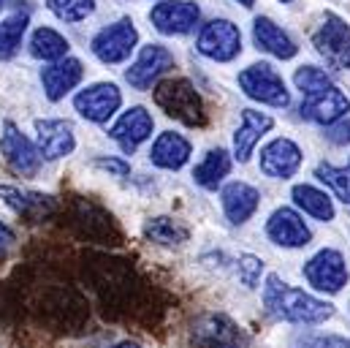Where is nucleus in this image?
I'll list each match as a JSON object with an SVG mask.
<instances>
[{
  "label": "nucleus",
  "mask_w": 350,
  "mask_h": 348,
  "mask_svg": "<svg viewBox=\"0 0 350 348\" xmlns=\"http://www.w3.org/2000/svg\"><path fill=\"white\" fill-rule=\"evenodd\" d=\"M263 305L266 313L280 319V321H293V324H323L326 319L334 316V308L301 288L288 286L280 280V275H269L263 286Z\"/></svg>",
  "instance_id": "f257e3e1"
},
{
  "label": "nucleus",
  "mask_w": 350,
  "mask_h": 348,
  "mask_svg": "<svg viewBox=\"0 0 350 348\" xmlns=\"http://www.w3.org/2000/svg\"><path fill=\"white\" fill-rule=\"evenodd\" d=\"M152 95H155V103H158L169 117H174L179 123L193 125V128L206 123L204 101H201V95L196 92L193 82H187V79H163V82L155 85Z\"/></svg>",
  "instance_id": "f03ea898"
},
{
  "label": "nucleus",
  "mask_w": 350,
  "mask_h": 348,
  "mask_svg": "<svg viewBox=\"0 0 350 348\" xmlns=\"http://www.w3.org/2000/svg\"><path fill=\"white\" fill-rule=\"evenodd\" d=\"M190 340L196 348H247L250 338L247 332L234 324L223 313H204L196 319L190 330Z\"/></svg>",
  "instance_id": "7ed1b4c3"
},
{
  "label": "nucleus",
  "mask_w": 350,
  "mask_h": 348,
  "mask_svg": "<svg viewBox=\"0 0 350 348\" xmlns=\"http://www.w3.org/2000/svg\"><path fill=\"white\" fill-rule=\"evenodd\" d=\"M239 87L247 98L274 106V109H285L291 103V95L285 90L282 77L269 66V63H253L250 69H245L239 74Z\"/></svg>",
  "instance_id": "20e7f679"
},
{
  "label": "nucleus",
  "mask_w": 350,
  "mask_h": 348,
  "mask_svg": "<svg viewBox=\"0 0 350 348\" xmlns=\"http://www.w3.org/2000/svg\"><path fill=\"white\" fill-rule=\"evenodd\" d=\"M312 44L332 69L337 71L350 69V25L337 14H326L323 25L312 36Z\"/></svg>",
  "instance_id": "39448f33"
},
{
  "label": "nucleus",
  "mask_w": 350,
  "mask_h": 348,
  "mask_svg": "<svg viewBox=\"0 0 350 348\" xmlns=\"http://www.w3.org/2000/svg\"><path fill=\"white\" fill-rule=\"evenodd\" d=\"M196 47L204 58L228 63L242 52V33L231 19H212L198 30Z\"/></svg>",
  "instance_id": "423d86ee"
},
{
  "label": "nucleus",
  "mask_w": 350,
  "mask_h": 348,
  "mask_svg": "<svg viewBox=\"0 0 350 348\" xmlns=\"http://www.w3.org/2000/svg\"><path fill=\"white\" fill-rule=\"evenodd\" d=\"M304 277L312 288L326 291V294H337L342 291V286L348 283V264L345 256L334 248H323L318 251L312 259L304 264Z\"/></svg>",
  "instance_id": "0eeeda50"
},
{
  "label": "nucleus",
  "mask_w": 350,
  "mask_h": 348,
  "mask_svg": "<svg viewBox=\"0 0 350 348\" xmlns=\"http://www.w3.org/2000/svg\"><path fill=\"white\" fill-rule=\"evenodd\" d=\"M0 153L5 158V164L19 174V177H36L41 169V153L38 147L14 125V123H5L3 125V134H0Z\"/></svg>",
  "instance_id": "6e6552de"
},
{
  "label": "nucleus",
  "mask_w": 350,
  "mask_h": 348,
  "mask_svg": "<svg viewBox=\"0 0 350 348\" xmlns=\"http://www.w3.org/2000/svg\"><path fill=\"white\" fill-rule=\"evenodd\" d=\"M136 41H139V33H136L133 22L131 19H120L114 25L103 27L92 38V52H95V58L100 63H109L111 66V63L128 60L131 52H133V47H136Z\"/></svg>",
  "instance_id": "1a4fd4ad"
},
{
  "label": "nucleus",
  "mask_w": 350,
  "mask_h": 348,
  "mask_svg": "<svg viewBox=\"0 0 350 348\" xmlns=\"http://www.w3.org/2000/svg\"><path fill=\"white\" fill-rule=\"evenodd\" d=\"M266 234H269V240H271L274 245H280V248H304V245H310V240H312L310 226H307L304 218H301L296 210H291V207H280V210H274V212L269 215V221H266Z\"/></svg>",
  "instance_id": "9d476101"
},
{
  "label": "nucleus",
  "mask_w": 350,
  "mask_h": 348,
  "mask_svg": "<svg viewBox=\"0 0 350 348\" xmlns=\"http://www.w3.org/2000/svg\"><path fill=\"white\" fill-rule=\"evenodd\" d=\"M198 5L193 0H163L150 11L155 30L163 36H185L198 25Z\"/></svg>",
  "instance_id": "9b49d317"
},
{
  "label": "nucleus",
  "mask_w": 350,
  "mask_h": 348,
  "mask_svg": "<svg viewBox=\"0 0 350 348\" xmlns=\"http://www.w3.org/2000/svg\"><path fill=\"white\" fill-rule=\"evenodd\" d=\"M120 103H122V92H120V87L111 85V82L90 85L74 98L77 112L85 120H90V123H106L120 109Z\"/></svg>",
  "instance_id": "f8f14e48"
},
{
  "label": "nucleus",
  "mask_w": 350,
  "mask_h": 348,
  "mask_svg": "<svg viewBox=\"0 0 350 348\" xmlns=\"http://www.w3.org/2000/svg\"><path fill=\"white\" fill-rule=\"evenodd\" d=\"M36 147L41 158L57 161L74 153V125L68 120H36Z\"/></svg>",
  "instance_id": "ddd939ff"
},
{
  "label": "nucleus",
  "mask_w": 350,
  "mask_h": 348,
  "mask_svg": "<svg viewBox=\"0 0 350 348\" xmlns=\"http://www.w3.org/2000/svg\"><path fill=\"white\" fill-rule=\"evenodd\" d=\"M172 66H174V55L161 44H150V47L142 49L136 63L125 71V79L136 90H147V87H152V82H158Z\"/></svg>",
  "instance_id": "4468645a"
},
{
  "label": "nucleus",
  "mask_w": 350,
  "mask_h": 348,
  "mask_svg": "<svg viewBox=\"0 0 350 348\" xmlns=\"http://www.w3.org/2000/svg\"><path fill=\"white\" fill-rule=\"evenodd\" d=\"M350 112V101L348 95L340 90V87H332L326 92H318V95H310L301 101V109L299 114L310 123H318V125H334L340 123L345 114Z\"/></svg>",
  "instance_id": "2eb2a0df"
},
{
  "label": "nucleus",
  "mask_w": 350,
  "mask_h": 348,
  "mask_svg": "<svg viewBox=\"0 0 350 348\" xmlns=\"http://www.w3.org/2000/svg\"><path fill=\"white\" fill-rule=\"evenodd\" d=\"M152 128H155L152 114H150L144 106H133V109H128V112L111 125L109 136L122 147V153L131 156L142 142H147V139L152 136Z\"/></svg>",
  "instance_id": "dca6fc26"
},
{
  "label": "nucleus",
  "mask_w": 350,
  "mask_h": 348,
  "mask_svg": "<svg viewBox=\"0 0 350 348\" xmlns=\"http://www.w3.org/2000/svg\"><path fill=\"white\" fill-rule=\"evenodd\" d=\"M301 166V147L293 139H274L261 150V172L274 179H288Z\"/></svg>",
  "instance_id": "f3484780"
},
{
  "label": "nucleus",
  "mask_w": 350,
  "mask_h": 348,
  "mask_svg": "<svg viewBox=\"0 0 350 348\" xmlns=\"http://www.w3.org/2000/svg\"><path fill=\"white\" fill-rule=\"evenodd\" d=\"M220 199H223V212L234 226L247 223L261 204V193L247 182H228Z\"/></svg>",
  "instance_id": "a211bd4d"
},
{
  "label": "nucleus",
  "mask_w": 350,
  "mask_h": 348,
  "mask_svg": "<svg viewBox=\"0 0 350 348\" xmlns=\"http://www.w3.org/2000/svg\"><path fill=\"white\" fill-rule=\"evenodd\" d=\"M82 74H85V69H82V63L74 60V58L57 60V63H52L49 69H44V71H41V85H44L46 98H49V101L66 98L74 87L82 82Z\"/></svg>",
  "instance_id": "6ab92c4d"
},
{
  "label": "nucleus",
  "mask_w": 350,
  "mask_h": 348,
  "mask_svg": "<svg viewBox=\"0 0 350 348\" xmlns=\"http://www.w3.org/2000/svg\"><path fill=\"white\" fill-rule=\"evenodd\" d=\"M271 125H274V120L269 114L256 112V109H242V125L234 134V156L239 158V164L250 161L256 145L261 142L266 131H271Z\"/></svg>",
  "instance_id": "aec40b11"
},
{
  "label": "nucleus",
  "mask_w": 350,
  "mask_h": 348,
  "mask_svg": "<svg viewBox=\"0 0 350 348\" xmlns=\"http://www.w3.org/2000/svg\"><path fill=\"white\" fill-rule=\"evenodd\" d=\"M253 38H256L258 49L274 55V58H280V60H291L299 52V47L293 44V38L277 22H271L269 16H258L253 22Z\"/></svg>",
  "instance_id": "412c9836"
},
{
  "label": "nucleus",
  "mask_w": 350,
  "mask_h": 348,
  "mask_svg": "<svg viewBox=\"0 0 350 348\" xmlns=\"http://www.w3.org/2000/svg\"><path fill=\"white\" fill-rule=\"evenodd\" d=\"M0 199L14 210L19 212L22 218H44L55 210V199L52 196H44V193H36V190H22V188H14V185H0Z\"/></svg>",
  "instance_id": "4be33fe9"
},
{
  "label": "nucleus",
  "mask_w": 350,
  "mask_h": 348,
  "mask_svg": "<svg viewBox=\"0 0 350 348\" xmlns=\"http://www.w3.org/2000/svg\"><path fill=\"white\" fill-rule=\"evenodd\" d=\"M150 161L161 169H182L190 161V142L174 131H166L155 139L150 150Z\"/></svg>",
  "instance_id": "5701e85b"
},
{
  "label": "nucleus",
  "mask_w": 350,
  "mask_h": 348,
  "mask_svg": "<svg viewBox=\"0 0 350 348\" xmlns=\"http://www.w3.org/2000/svg\"><path fill=\"white\" fill-rule=\"evenodd\" d=\"M231 172V156L223 150V147H217V150H209L206 156H204V161L196 166V182L201 185V188H209V190H215L226 177Z\"/></svg>",
  "instance_id": "b1692460"
},
{
  "label": "nucleus",
  "mask_w": 350,
  "mask_h": 348,
  "mask_svg": "<svg viewBox=\"0 0 350 348\" xmlns=\"http://www.w3.org/2000/svg\"><path fill=\"white\" fill-rule=\"evenodd\" d=\"M30 55L38 60H63L68 55V38L52 27H38L30 38Z\"/></svg>",
  "instance_id": "393cba45"
},
{
  "label": "nucleus",
  "mask_w": 350,
  "mask_h": 348,
  "mask_svg": "<svg viewBox=\"0 0 350 348\" xmlns=\"http://www.w3.org/2000/svg\"><path fill=\"white\" fill-rule=\"evenodd\" d=\"M293 201L312 218L318 221H332L334 218V204L329 199V193L312 188V185H296L293 188Z\"/></svg>",
  "instance_id": "a878e982"
},
{
  "label": "nucleus",
  "mask_w": 350,
  "mask_h": 348,
  "mask_svg": "<svg viewBox=\"0 0 350 348\" xmlns=\"http://www.w3.org/2000/svg\"><path fill=\"white\" fill-rule=\"evenodd\" d=\"M144 234H147V240H152L158 245H182L190 237L187 226H182L174 218H152V221H147L144 223Z\"/></svg>",
  "instance_id": "bb28decb"
},
{
  "label": "nucleus",
  "mask_w": 350,
  "mask_h": 348,
  "mask_svg": "<svg viewBox=\"0 0 350 348\" xmlns=\"http://www.w3.org/2000/svg\"><path fill=\"white\" fill-rule=\"evenodd\" d=\"M25 30H27V14H14L0 25V60H8L16 55Z\"/></svg>",
  "instance_id": "cd10ccee"
},
{
  "label": "nucleus",
  "mask_w": 350,
  "mask_h": 348,
  "mask_svg": "<svg viewBox=\"0 0 350 348\" xmlns=\"http://www.w3.org/2000/svg\"><path fill=\"white\" fill-rule=\"evenodd\" d=\"M293 82H296V87L301 90L304 98L318 95V92H326V90L334 87V82L326 77V71H321V69H315V66H301V69L296 71Z\"/></svg>",
  "instance_id": "c85d7f7f"
},
{
  "label": "nucleus",
  "mask_w": 350,
  "mask_h": 348,
  "mask_svg": "<svg viewBox=\"0 0 350 348\" xmlns=\"http://www.w3.org/2000/svg\"><path fill=\"white\" fill-rule=\"evenodd\" d=\"M318 179L321 182H326L334 193H337V199H342L345 204H350V169L348 166H332V164H321L318 166Z\"/></svg>",
  "instance_id": "c756f323"
},
{
  "label": "nucleus",
  "mask_w": 350,
  "mask_h": 348,
  "mask_svg": "<svg viewBox=\"0 0 350 348\" xmlns=\"http://www.w3.org/2000/svg\"><path fill=\"white\" fill-rule=\"evenodd\" d=\"M46 5L63 22H82V19H88L90 14H92V8H95L92 0H46Z\"/></svg>",
  "instance_id": "7c9ffc66"
},
{
  "label": "nucleus",
  "mask_w": 350,
  "mask_h": 348,
  "mask_svg": "<svg viewBox=\"0 0 350 348\" xmlns=\"http://www.w3.org/2000/svg\"><path fill=\"white\" fill-rule=\"evenodd\" d=\"M261 269H263V261L258 259V256L245 253V256L239 259V280H242L247 288H256V283H258V277H261Z\"/></svg>",
  "instance_id": "2f4dec72"
},
{
  "label": "nucleus",
  "mask_w": 350,
  "mask_h": 348,
  "mask_svg": "<svg viewBox=\"0 0 350 348\" xmlns=\"http://www.w3.org/2000/svg\"><path fill=\"white\" fill-rule=\"evenodd\" d=\"M92 166L95 169H103V172L109 174H117V177H125V174L131 172V166L125 161H120V158H95Z\"/></svg>",
  "instance_id": "473e14b6"
},
{
  "label": "nucleus",
  "mask_w": 350,
  "mask_h": 348,
  "mask_svg": "<svg viewBox=\"0 0 350 348\" xmlns=\"http://www.w3.org/2000/svg\"><path fill=\"white\" fill-rule=\"evenodd\" d=\"M326 136L334 142V145H348L350 142V117L345 120H340V123H334V125H329V131H326Z\"/></svg>",
  "instance_id": "72a5a7b5"
},
{
  "label": "nucleus",
  "mask_w": 350,
  "mask_h": 348,
  "mask_svg": "<svg viewBox=\"0 0 350 348\" xmlns=\"http://www.w3.org/2000/svg\"><path fill=\"white\" fill-rule=\"evenodd\" d=\"M307 348H350V340L348 338H340V335H326V338L307 340Z\"/></svg>",
  "instance_id": "f704fd0d"
},
{
  "label": "nucleus",
  "mask_w": 350,
  "mask_h": 348,
  "mask_svg": "<svg viewBox=\"0 0 350 348\" xmlns=\"http://www.w3.org/2000/svg\"><path fill=\"white\" fill-rule=\"evenodd\" d=\"M11 245H14V232H11V229H8V226L0 221V256H3V253H5Z\"/></svg>",
  "instance_id": "c9c22d12"
},
{
  "label": "nucleus",
  "mask_w": 350,
  "mask_h": 348,
  "mask_svg": "<svg viewBox=\"0 0 350 348\" xmlns=\"http://www.w3.org/2000/svg\"><path fill=\"white\" fill-rule=\"evenodd\" d=\"M111 348H142V346L133 343V340H122V343H117V346H111Z\"/></svg>",
  "instance_id": "e433bc0d"
},
{
  "label": "nucleus",
  "mask_w": 350,
  "mask_h": 348,
  "mask_svg": "<svg viewBox=\"0 0 350 348\" xmlns=\"http://www.w3.org/2000/svg\"><path fill=\"white\" fill-rule=\"evenodd\" d=\"M237 3H242L245 8H253V3H256V0H237Z\"/></svg>",
  "instance_id": "4c0bfd02"
},
{
  "label": "nucleus",
  "mask_w": 350,
  "mask_h": 348,
  "mask_svg": "<svg viewBox=\"0 0 350 348\" xmlns=\"http://www.w3.org/2000/svg\"><path fill=\"white\" fill-rule=\"evenodd\" d=\"M282 3H293V0H282Z\"/></svg>",
  "instance_id": "58836bf2"
},
{
  "label": "nucleus",
  "mask_w": 350,
  "mask_h": 348,
  "mask_svg": "<svg viewBox=\"0 0 350 348\" xmlns=\"http://www.w3.org/2000/svg\"><path fill=\"white\" fill-rule=\"evenodd\" d=\"M0 8H3V0H0Z\"/></svg>",
  "instance_id": "ea45409f"
},
{
  "label": "nucleus",
  "mask_w": 350,
  "mask_h": 348,
  "mask_svg": "<svg viewBox=\"0 0 350 348\" xmlns=\"http://www.w3.org/2000/svg\"><path fill=\"white\" fill-rule=\"evenodd\" d=\"M348 169H350V161H348Z\"/></svg>",
  "instance_id": "a19ab883"
}]
</instances>
